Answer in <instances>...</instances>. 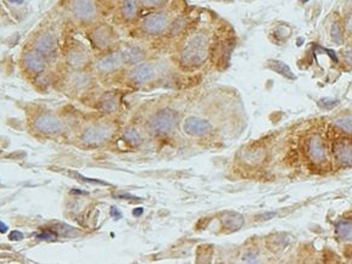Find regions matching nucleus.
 I'll return each mask as SVG.
<instances>
[{
    "label": "nucleus",
    "instance_id": "f257e3e1",
    "mask_svg": "<svg viewBox=\"0 0 352 264\" xmlns=\"http://www.w3.org/2000/svg\"><path fill=\"white\" fill-rule=\"evenodd\" d=\"M211 51L210 37L205 32L189 34L179 50V63L187 69L201 67L208 59Z\"/></svg>",
    "mask_w": 352,
    "mask_h": 264
},
{
    "label": "nucleus",
    "instance_id": "f03ea898",
    "mask_svg": "<svg viewBox=\"0 0 352 264\" xmlns=\"http://www.w3.org/2000/svg\"><path fill=\"white\" fill-rule=\"evenodd\" d=\"M171 17L166 13H153L149 14L142 20L140 31L144 34L150 37H158L168 31L171 26Z\"/></svg>",
    "mask_w": 352,
    "mask_h": 264
},
{
    "label": "nucleus",
    "instance_id": "7ed1b4c3",
    "mask_svg": "<svg viewBox=\"0 0 352 264\" xmlns=\"http://www.w3.org/2000/svg\"><path fill=\"white\" fill-rule=\"evenodd\" d=\"M177 118H178V116H177L176 111H173L171 109H164L158 113H155L150 118L148 127H149L150 132L154 133V134H167V133H170L173 129Z\"/></svg>",
    "mask_w": 352,
    "mask_h": 264
},
{
    "label": "nucleus",
    "instance_id": "20e7f679",
    "mask_svg": "<svg viewBox=\"0 0 352 264\" xmlns=\"http://www.w3.org/2000/svg\"><path fill=\"white\" fill-rule=\"evenodd\" d=\"M69 10L76 19L82 22H90L97 16L95 0H71Z\"/></svg>",
    "mask_w": 352,
    "mask_h": 264
},
{
    "label": "nucleus",
    "instance_id": "39448f33",
    "mask_svg": "<svg viewBox=\"0 0 352 264\" xmlns=\"http://www.w3.org/2000/svg\"><path fill=\"white\" fill-rule=\"evenodd\" d=\"M155 74V66L150 62L143 61V62L136 63V65L133 66V68L129 71V74H128V78H129V80L132 83L138 84V85H143V84L153 80Z\"/></svg>",
    "mask_w": 352,
    "mask_h": 264
},
{
    "label": "nucleus",
    "instance_id": "423d86ee",
    "mask_svg": "<svg viewBox=\"0 0 352 264\" xmlns=\"http://www.w3.org/2000/svg\"><path fill=\"white\" fill-rule=\"evenodd\" d=\"M126 65L123 61L121 51H112V53L104 55L95 63V67L100 73H113Z\"/></svg>",
    "mask_w": 352,
    "mask_h": 264
},
{
    "label": "nucleus",
    "instance_id": "0eeeda50",
    "mask_svg": "<svg viewBox=\"0 0 352 264\" xmlns=\"http://www.w3.org/2000/svg\"><path fill=\"white\" fill-rule=\"evenodd\" d=\"M306 153L313 163H323L327 159V151L321 136L315 134L308 138L306 141Z\"/></svg>",
    "mask_w": 352,
    "mask_h": 264
},
{
    "label": "nucleus",
    "instance_id": "6e6552de",
    "mask_svg": "<svg viewBox=\"0 0 352 264\" xmlns=\"http://www.w3.org/2000/svg\"><path fill=\"white\" fill-rule=\"evenodd\" d=\"M111 129L107 124H100V126L89 127L86 132L83 133L82 140L83 143L88 145H99L107 140L111 135Z\"/></svg>",
    "mask_w": 352,
    "mask_h": 264
},
{
    "label": "nucleus",
    "instance_id": "1a4fd4ad",
    "mask_svg": "<svg viewBox=\"0 0 352 264\" xmlns=\"http://www.w3.org/2000/svg\"><path fill=\"white\" fill-rule=\"evenodd\" d=\"M336 163L341 167H352V143L350 140L336 141L333 146Z\"/></svg>",
    "mask_w": 352,
    "mask_h": 264
},
{
    "label": "nucleus",
    "instance_id": "9d476101",
    "mask_svg": "<svg viewBox=\"0 0 352 264\" xmlns=\"http://www.w3.org/2000/svg\"><path fill=\"white\" fill-rule=\"evenodd\" d=\"M34 48L43 56H54L57 49V40L51 32H44V33L39 34V37L36 39Z\"/></svg>",
    "mask_w": 352,
    "mask_h": 264
},
{
    "label": "nucleus",
    "instance_id": "9b49d317",
    "mask_svg": "<svg viewBox=\"0 0 352 264\" xmlns=\"http://www.w3.org/2000/svg\"><path fill=\"white\" fill-rule=\"evenodd\" d=\"M34 127L38 132L44 134H55L62 128L61 121L51 115H40L34 120Z\"/></svg>",
    "mask_w": 352,
    "mask_h": 264
},
{
    "label": "nucleus",
    "instance_id": "f8f14e48",
    "mask_svg": "<svg viewBox=\"0 0 352 264\" xmlns=\"http://www.w3.org/2000/svg\"><path fill=\"white\" fill-rule=\"evenodd\" d=\"M90 39H92L94 46H97L98 49H106L113 42V31L111 30V27L106 25L98 26L90 33Z\"/></svg>",
    "mask_w": 352,
    "mask_h": 264
},
{
    "label": "nucleus",
    "instance_id": "ddd939ff",
    "mask_svg": "<svg viewBox=\"0 0 352 264\" xmlns=\"http://www.w3.org/2000/svg\"><path fill=\"white\" fill-rule=\"evenodd\" d=\"M212 126L208 121L200 117H189L184 122V132L191 136H202L208 134Z\"/></svg>",
    "mask_w": 352,
    "mask_h": 264
},
{
    "label": "nucleus",
    "instance_id": "4468645a",
    "mask_svg": "<svg viewBox=\"0 0 352 264\" xmlns=\"http://www.w3.org/2000/svg\"><path fill=\"white\" fill-rule=\"evenodd\" d=\"M22 61L25 67L32 72V73H40V72L44 71L46 66L45 56H43L36 49L32 51H27V53L23 55Z\"/></svg>",
    "mask_w": 352,
    "mask_h": 264
},
{
    "label": "nucleus",
    "instance_id": "2eb2a0df",
    "mask_svg": "<svg viewBox=\"0 0 352 264\" xmlns=\"http://www.w3.org/2000/svg\"><path fill=\"white\" fill-rule=\"evenodd\" d=\"M122 56H123V61L126 65H136V63H140L145 60L147 54L143 50L140 46L136 45H128L123 50H121Z\"/></svg>",
    "mask_w": 352,
    "mask_h": 264
},
{
    "label": "nucleus",
    "instance_id": "dca6fc26",
    "mask_svg": "<svg viewBox=\"0 0 352 264\" xmlns=\"http://www.w3.org/2000/svg\"><path fill=\"white\" fill-rule=\"evenodd\" d=\"M139 0H121L120 3V13L122 19L126 22H132L138 15Z\"/></svg>",
    "mask_w": 352,
    "mask_h": 264
},
{
    "label": "nucleus",
    "instance_id": "f3484780",
    "mask_svg": "<svg viewBox=\"0 0 352 264\" xmlns=\"http://www.w3.org/2000/svg\"><path fill=\"white\" fill-rule=\"evenodd\" d=\"M244 217L237 212H226L223 213L222 217V224L226 229L231 231L239 230L241 226L244 225Z\"/></svg>",
    "mask_w": 352,
    "mask_h": 264
},
{
    "label": "nucleus",
    "instance_id": "a211bd4d",
    "mask_svg": "<svg viewBox=\"0 0 352 264\" xmlns=\"http://www.w3.org/2000/svg\"><path fill=\"white\" fill-rule=\"evenodd\" d=\"M67 61L72 67H82L88 61V55L83 49L74 48L67 53Z\"/></svg>",
    "mask_w": 352,
    "mask_h": 264
},
{
    "label": "nucleus",
    "instance_id": "6ab92c4d",
    "mask_svg": "<svg viewBox=\"0 0 352 264\" xmlns=\"http://www.w3.org/2000/svg\"><path fill=\"white\" fill-rule=\"evenodd\" d=\"M267 67L269 69H272V71L277 72L278 74L283 75V77L288 78V79H295L296 75L293 73V71L290 69L289 66L287 65V63L283 62V61H279V60H268L267 61Z\"/></svg>",
    "mask_w": 352,
    "mask_h": 264
},
{
    "label": "nucleus",
    "instance_id": "aec40b11",
    "mask_svg": "<svg viewBox=\"0 0 352 264\" xmlns=\"http://www.w3.org/2000/svg\"><path fill=\"white\" fill-rule=\"evenodd\" d=\"M336 235L340 240L351 241L352 240V222L350 220H341L335 225Z\"/></svg>",
    "mask_w": 352,
    "mask_h": 264
},
{
    "label": "nucleus",
    "instance_id": "412c9836",
    "mask_svg": "<svg viewBox=\"0 0 352 264\" xmlns=\"http://www.w3.org/2000/svg\"><path fill=\"white\" fill-rule=\"evenodd\" d=\"M100 109L105 112H112L117 109V101L113 95H105L100 101Z\"/></svg>",
    "mask_w": 352,
    "mask_h": 264
},
{
    "label": "nucleus",
    "instance_id": "4be33fe9",
    "mask_svg": "<svg viewBox=\"0 0 352 264\" xmlns=\"http://www.w3.org/2000/svg\"><path fill=\"white\" fill-rule=\"evenodd\" d=\"M330 36H331V39H333V42L335 43V44L340 45L344 43V36H342L341 26H340V23L337 21H334L333 25H331Z\"/></svg>",
    "mask_w": 352,
    "mask_h": 264
},
{
    "label": "nucleus",
    "instance_id": "5701e85b",
    "mask_svg": "<svg viewBox=\"0 0 352 264\" xmlns=\"http://www.w3.org/2000/svg\"><path fill=\"white\" fill-rule=\"evenodd\" d=\"M334 124H335L337 128L344 130L346 133H352V117H350V116L336 118L334 121Z\"/></svg>",
    "mask_w": 352,
    "mask_h": 264
},
{
    "label": "nucleus",
    "instance_id": "b1692460",
    "mask_svg": "<svg viewBox=\"0 0 352 264\" xmlns=\"http://www.w3.org/2000/svg\"><path fill=\"white\" fill-rule=\"evenodd\" d=\"M123 138H124V140L127 141V143H129L130 145H134V146L135 145L142 144V141H143L142 135L139 134L138 130H135V129H127L126 132H124Z\"/></svg>",
    "mask_w": 352,
    "mask_h": 264
},
{
    "label": "nucleus",
    "instance_id": "393cba45",
    "mask_svg": "<svg viewBox=\"0 0 352 264\" xmlns=\"http://www.w3.org/2000/svg\"><path fill=\"white\" fill-rule=\"evenodd\" d=\"M143 8L148 9H159L165 7L167 0H139Z\"/></svg>",
    "mask_w": 352,
    "mask_h": 264
},
{
    "label": "nucleus",
    "instance_id": "a878e982",
    "mask_svg": "<svg viewBox=\"0 0 352 264\" xmlns=\"http://www.w3.org/2000/svg\"><path fill=\"white\" fill-rule=\"evenodd\" d=\"M339 105V100L331 98H323L319 100V106L324 110H331L333 107Z\"/></svg>",
    "mask_w": 352,
    "mask_h": 264
},
{
    "label": "nucleus",
    "instance_id": "bb28decb",
    "mask_svg": "<svg viewBox=\"0 0 352 264\" xmlns=\"http://www.w3.org/2000/svg\"><path fill=\"white\" fill-rule=\"evenodd\" d=\"M69 175L75 177V178L77 179H82V182L84 183H90V184H99V185H109L105 182H101V181H97V179H90V178H86V177H83L82 174H78L77 172H69Z\"/></svg>",
    "mask_w": 352,
    "mask_h": 264
},
{
    "label": "nucleus",
    "instance_id": "cd10ccee",
    "mask_svg": "<svg viewBox=\"0 0 352 264\" xmlns=\"http://www.w3.org/2000/svg\"><path fill=\"white\" fill-rule=\"evenodd\" d=\"M9 239L13 240V241H21L23 239V234L19 230H13L9 234Z\"/></svg>",
    "mask_w": 352,
    "mask_h": 264
},
{
    "label": "nucleus",
    "instance_id": "c85d7f7f",
    "mask_svg": "<svg viewBox=\"0 0 352 264\" xmlns=\"http://www.w3.org/2000/svg\"><path fill=\"white\" fill-rule=\"evenodd\" d=\"M56 237V235L50 233V231H44V233H40L37 235V239L39 240H54Z\"/></svg>",
    "mask_w": 352,
    "mask_h": 264
},
{
    "label": "nucleus",
    "instance_id": "c756f323",
    "mask_svg": "<svg viewBox=\"0 0 352 264\" xmlns=\"http://www.w3.org/2000/svg\"><path fill=\"white\" fill-rule=\"evenodd\" d=\"M256 258H257V256H256L254 252H247V253L244 254L243 259L245 260V262L252 263V262H256Z\"/></svg>",
    "mask_w": 352,
    "mask_h": 264
},
{
    "label": "nucleus",
    "instance_id": "7c9ffc66",
    "mask_svg": "<svg viewBox=\"0 0 352 264\" xmlns=\"http://www.w3.org/2000/svg\"><path fill=\"white\" fill-rule=\"evenodd\" d=\"M110 214H111V217H113V218H116V219L122 218L121 212L118 211L116 207H111V211H110Z\"/></svg>",
    "mask_w": 352,
    "mask_h": 264
},
{
    "label": "nucleus",
    "instance_id": "2f4dec72",
    "mask_svg": "<svg viewBox=\"0 0 352 264\" xmlns=\"http://www.w3.org/2000/svg\"><path fill=\"white\" fill-rule=\"evenodd\" d=\"M8 225L5 224V223H3L2 220H0V233L2 234H5V233H8Z\"/></svg>",
    "mask_w": 352,
    "mask_h": 264
},
{
    "label": "nucleus",
    "instance_id": "473e14b6",
    "mask_svg": "<svg viewBox=\"0 0 352 264\" xmlns=\"http://www.w3.org/2000/svg\"><path fill=\"white\" fill-rule=\"evenodd\" d=\"M143 213V208H135L134 212H133V214H134L135 217H138V216H140V214Z\"/></svg>",
    "mask_w": 352,
    "mask_h": 264
},
{
    "label": "nucleus",
    "instance_id": "72a5a7b5",
    "mask_svg": "<svg viewBox=\"0 0 352 264\" xmlns=\"http://www.w3.org/2000/svg\"><path fill=\"white\" fill-rule=\"evenodd\" d=\"M301 2H302V3H304V4H305V3H307V2H308V0H301Z\"/></svg>",
    "mask_w": 352,
    "mask_h": 264
}]
</instances>
